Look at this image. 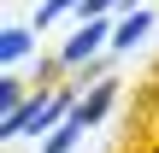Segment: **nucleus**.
<instances>
[{
    "mask_svg": "<svg viewBox=\"0 0 159 153\" xmlns=\"http://www.w3.org/2000/svg\"><path fill=\"white\" fill-rule=\"evenodd\" d=\"M83 94H89V88H77V83L35 88V94L24 100V112L0 118V142H18V136H53L59 124H71V112H77V100H83Z\"/></svg>",
    "mask_w": 159,
    "mask_h": 153,
    "instance_id": "nucleus-1",
    "label": "nucleus"
},
{
    "mask_svg": "<svg viewBox=\"0 0 159 153\" xmlns=\"http://www.w3.org/2000/svg\"><path fill=\"white\" fill-rule=\"evenodd\" d=\"M112 29H118V24H106V18H94V24H83V29H77V35H71V41L59 47V59H65V71H83V59L94 65V53H100V47H112Z\"/></svg>",
    "mask_w": 159,
    "mask_h": 153,
    "instance_id": "nucleus-2",
    "label": "nucleus"
},
{
    "mask_svg": "<svg viewBox=\"0 0 159 153\" xmlns=\"http://www.w3.org/2000/svg\"><path fill=\"white\" fill-rule=\"evenodd\" d=\"M112 100H118V83L112 77H100V83H89V94L77 100V112H71V124H83V130H94L106 112H112Z\"/></svg>",
    "mask_w": 159,
    "mask_h": 153,
    "instance_id": "nucleus-3",
    "label": "nucleus"
},
{
    "mask_svg": "<svg viewBox=\"0 0 159 153\" xmlns=\"http://www.w3.org/2000/svg\"><path fill=\"white\" fill-rule=\"evenodd\" d=\"M148 29H153V12L142 6V12H130V18H118V29H112V47H118V53H130L136 41H148Z\"/></svg>",
    "mask_w": 159,
    "mask_h": 153,
    "instance_id": "nucleus-4",
    "label": "nucleus"
},
{
    "mask_svg": "<svg viewBox=\"0 0 159 153\" xmlns=\"http://www.w3.org/2000/svg\"><path fill=\"white\" fill-rule=\"evenodd\" d=\"M30 47H35V29H24V24L0 29V65H6V71H12V65H24V59H30Z\"/></svg>",
    "mask_w": 159,
    "mask_h": 153,
    "instance_id": "nucleus-5",
    "label": "nucleus"
},
{
    "mask_svg": "<svg viewBox=\"0 0 159 153\" xmlns=\"http://www.w3.org/2000/svg\"><path fill=\"white\" fill-rule=\"evenodd\" d=\"M30 94H35V88H24L12 71L0 77V112H6V118H12V112H24V100H30Z\"/></svg>",
    "mask_w": 159,
    "mask_h": 153,
    "instance_id": "nucleus-6",
    "label": "nucleus"
},
{
    "mask_svg": "<svg viewBox=\"0 0 159 153\" xmlns=\"http://www.w3.org/2000/svg\"><path fill=\"white\" fill-rule=\"evenodd\" d=\"M77 136H83V124H59V130L41 142V153H71V147H77Z\"/></svg>",
    "mask_w": 159,
    "mask_h": 153,
    "instance_id": "nucleus-7",
    "label": "nucleus"
},
{
    "mask_svg": "<svg viewBox=\"0 0 159 153\" xmlns=\"http://www.w3.org/2000/svg\"><path fill=\"white\" fill-rule=\"evenodd\" d=\"M112 6H124V0H77V18H83V24H94V18H106Z\"/></svg>",
    "mask_w": 159,
    "mask_h": 153,
    "instance_id": "nucleus-8",
    "label": "nucleus"
},
{
    "mask_svg": "<svg viewBox=\"0 0 159 153\" xmlns=\"http://www.w3.org/2000/svg\"><path fill=\"white\" fill-rule=\"evenodd\" d=\"M65 12H77V0H41L35 24H53V18H65Z\"/></svg>",
    "mask_w": 159,
    "mask_h": 153,
    "instance_id": "nucleus-9",
    "label": "nucleus"
},
{
    "mask_svg": "<svg viewBox=\"0 0 159 153\" xmlns=\"http://www.w3.org/2000/svg\"><path fill=\"white\" fill-rule=\"evenodd\" d=\"M124 12H142V0H124Z\"/></svg>",
    "mask_w": 159,
    "mask_h": 153,
    "instance_id": "nucleus-10",
    "label": "nucleus"
}]
</instances>
